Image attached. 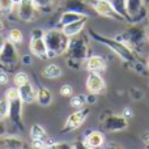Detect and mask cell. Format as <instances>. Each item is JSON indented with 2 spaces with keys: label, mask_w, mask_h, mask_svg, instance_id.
<instances>
[{
  "label": "cell",
  "mask_w": 149,
  "mask_h": 149,
  "mask_svg": "<svg viewBox=\"0 0 149 149\" xmlns=\"http://www.w3.org/2000/svg\"><path fill=\"white\" fill-rule=\"evenodd\" d=\"M65 55H67L68 67L79 70L81 64L89 56V46H88L85 37L79 34V36L70 38V43H68Z\"/></svg>",
  "instance_id": "1"
},
{
  "label": "cell",
  "mask_w": 149,
  "mask_h": 149,
  "mask_svg": "<svg viewBox=\"0 0 149 149\" xmlns=\"http://www.w3.org/2000/svg\"><path fill=\"white\" fill-rule=\"evenodd\" d=\"M45 42L47 47V59H52L65 54L70 38L63 33L62 29H50L45 31Z\"/></svg>",
  "instance_id": "2"
},
{
  "label": "cell",
  "mask_w": 149,
  "mask_h": 149,
  "mask_svg": "<svg viewBox=\"0 0 149 149\" xmlns=\"http://www.w3.org/2000/svg\"><path fill=\"white\" fill-rule=\"evenodd\" d=\"M89 34H90V37H93V38L95 39V41H98L100 43L107 46L109 49H110L113 52H115L122 60H124V62H127V63H135L136 62L134 50L130 49L126 43L118 41L116 38H110V37L101 36V34H98V33H94L93 30H90Z\"/></svg>",
  "instance_id": "3"
},
{
  "label": "cell",
  "mask_w": 149,
  "mask_h": 149,
  "mask_svg": "<svg viewBox=\"0 0 149 149\" xmlns=\"http://www.w3.org/2000/svg\"><path fill=\"white\" fill-rule=\"evenodd\" d=\"M5 98L8 101V118L16 124L20 130H24L22 124V105L17 86L8 88L5 90Z\"/></svg>",
  "instance_id": "4"
},
{
  "label": "cell",
  "mask_w": 149,
  "mask_h": 149,
  "mask_svg": "<svg viewBox=\"0 0 149 149\" xmlns=\"http://www.w3.org/2000/svg\"><path fill=\"white\" fill-rule=\"evenodd\" d=\"M118 41L126 43L131 50L139 49L144 45L145 39H147V30L144 26L139 25L136 22H132V25H130L120 36L115 37Z\"/></svg>",
  "instance_id": "5"
},
{
  "label": "cell",
  "mask_w": 149,
  "mask_h": 149,
  "mask_svg": "<svg viewBox=\"0 0 149 149\" xmlns=\"http://www.w3.org/2000/svg\"><path fill=\"white\" fill-rule=\"evenodd\" d=\"M29 50L31 55L39 58V59H47V47L45 42V31L43 29H34L31 31L30 42H29Z\"/></svg>",
  "instance_id": "6"
},
{
  "label": "cell",
  "mask_w": 149,
  "mask_h": 149,
  "mask_svg": "<svg viewBox=\"0 0 149 149\" xmlns=\"http://www.w3.org/2000/svg\"><path fill=\"white\" fill-rule=\"evenodd\" d=\"M18 63V51L16 45L7 39L3 50L0 51V67L5 70H12Z\"/></svg>",
  "instance_id": "7"
},
{
  "label": "cell",
  "mask_w": 149,
  "mask_h": 149,
  "mask_svg": "<svg viewBox=\"0 0 149 149\" xmlns=\"http://www.w3.org/2000/svg\"><path fill=\"white\" fill-rule=\"evenodd\" d=\"M89 109L88 107H81V109H76L72 114H70L65 120L64 126L62 128V132H71L74 130L80 128L84 124V122L88 119L89 116Z\"/></svg>",
  "instance_id": "8"
},
{
  "label": "cell",
  "mask_w": 149,
  "mask_h": 149,
  "mask_svg": "<svg viewBox=\"0 0 149 149\" xmlns=\"http://www.w3.org/2000/svg\"><path fill=\"white\" fill-rule=\"evenodd\" d=\"M102 127L107 132H120L128 128V119L123 114H109L103 118Z\"/></svg>",
  "instance_id": "9"
},
{
  "label": "cell",
  "mask_w": 149,
  "mask_h": 149,
  "mask_svg": "<svg viewBox=\"0 0 149 149\" xmlns=\"http://www.w3.org/2000/svg\"><path fill=\"white\" fill-rule=\"evenodd\" d=\"M86 90L92 94H102L103 92H106V82L103 80V77L101 76L98 72H89L86 77Z\"/></svg>",
  "instance_id": "10"
},
{
  "label": "cell",
  "mask_w": 149,
  "mask_h": 149,
  "mask_svg": "<svg viewBox=\"0 0 149 149\" xmlns=\"http://www.w3.org/2000/svg\"><path fill=\"white\" fill-rule=\"evenodd\" d=\"M92 7L100 16L111 18V20H123V18L114 10V8L111 7L109 0H93Z\"/></svg>",
  "instance_id": "11"
},
{
  "label": "cell",
  "mask_w": 149,
  "mask_h": 149,
  "mask_svg": "<svg viewBox=\"0 0 149 149\" xmlns=\"http://www.w3.org/2000/svg\"><path fill=\"white\" fill-rule=\"evenodd\" d=\"M36 7L33 0H20L17 7V15L24 22H31L36 17Z\"/></svg>",
  "instance_id": "12"
},
{
  "label": "cell",
  "mask_w": 149,
  "mask_h": 149,
  "mask_svg": "<svg viewBox=\"0 0 149 149\" xmlns=\"http://www.w3.org/2000/svg\"><path fill=\"white\" fill-rule=\"evenodd\" d=\"M127 10L131 16L132 22H137L148 16V12L144 8V0H127Z\"/></svg>",
  "instance_id": "13"
},
{
  "label": "cell",
  "mask_w": 149,
  "mask_h": 149,
  "mask_svg": "<svg viewBox=\"0 0 149 149\" xmlns=\"http://www.w3.org/2000/svg\"><path fill=\"white\" fill-rule=\"evenodd\" d=\"M0 149H28V144L18 136L5 135L0 137Z\"/></svg>",
  "instance_id": "14"
},
{
  "label": "cell",
  "mask_w": 149,
  "mask_h": 149,
  "mask_svg": "<svg viewBox=\"0 0 149 149\" xmlns=\"http://www.w3.org/2000/svg\"><path fill=\"white\" fill-rule=\"evenodd\" d=\"M62 8H63V12L64 10L77 12L89 17V15H88V3L85 0H63Z\"/></svg>",
  "instance_id": "15"
},
{
  "label": "cell",
  "mask_w": 149,
  "mask_h": 149,
  "mask_svg": "<svg viewBox=\"0 0 149 149\" xmlns=\"http://www.w3.org/2000/svg\"><path fill=\"white\" fill-rule=\"evenodd\" d=\"M85 68H86L89 72H103V71L106 70V67H107V64H106V60L103 59L102 56H100V55H90V56H88V59L85 60Z\"/></svg>",
  "instance_id": "16"
},
{
  "label": "cell",
  "mask_w": 149,
  "mask_h": 149,
  "mask_svg": "<svg viewBox=\"0 0 149 149\" xmlns=\"http://www.w3.org/2000/svg\"><path fill=\"white\" fill-rule=\"evenodd\" d=\"M86 22H88V17L73 21V22L62 26V31L68 37V38H72V37H76V36H79V34H81V31L84 30Z\"/></svg>",
  "instance_id": "17"
},
{
  "label": "cell",
  "mask_w": 149,
  "mask_h": 149,
  "mask_svg": "<svg viewBox=\"0 0 149 149\" xmlns=\"http://www.w3.org/2000/svg\"><path fill=\"white\" fill-rule=\"evenodd\" d=\"M18 93H20V98L24 103H33L36 102V97H37V90L34 88V85L30 81L26 84L21 85L17 88Z\"/></svg>",
  "instance_id": "18"
},
{
  "label": "cell",
  "mask_w": 149,
  "mask_h": 149,
  "mask_svg": "<svg viewBox=\"0 0 149 149\" xmlns=\"http://www.w3.org/2000/svg\"><path fill=\"white\" fill-rule=\"evenodd\" d=\"M84 141L90 149H100L105 144V136L101 131H90L84 137Z\"/></svg>",
  "instance_id": "19"
},
{
  "label": "cell",
  "mask_w": 149,
  "mask_h": 149,
  "mask_svg": "<svg viewBox=\"0 0 149 149\" xmlns=\"http://www.w3.org/2000/svg\"><path fill=\"white\" fill-rule=\"evenodd\" d=\"M52 93L50 89L45 86H41L39 89H37V97H36V102L38 103L39 106H43V107H47L52 103Z\"/></svg>",
  "instance_id": "20"
},
{
  "label": "cell",
  "mask_w": 149,
  "mask_h": 149,
  "mask_svg": "<svg viewBox=\"0 0 149 149\" xmlns=\"http://www.w3.org/2000/svg\"><path fill=\"white\" fill-rule=\"evenodd\" d=\"M109 1H110L111 7L114 8V10L123 20H128L130 22H132L131 16L128 15V10H127V0H109Z\"/></svg>",
  "instance_id": "21"
},
{
  "label": "cell",
  "mask_w": 149,
  "mask_h": 149,
  "mask_svg": "<svg viewBox=\"0 0 149 149\" xmlns=\"http://www.w3.org/2000/svg\"><path fill=\"white\" fill-rule=\"evenodd\" d=\"M63 74V71L60 68V65L55 64V63H51V64H47L46 67L43 68L42 71V76L46 77V79H50V80H54V79H58Z\"/></svg>",
  "instance_id": "22"
},
{
  "label": "cell",
  "mask_w": 149,
  "mask_h": 149,
  "mask_svg": "<svg viewBox=\"0 0 149 149\" xmlns=\"http://www.w3.org/2000/svg\"><path fill=\"white\" fill-rule=\"evenodd\" d=\"M84 17H88V16L81 15V13H77V12L64 10L59 17V25L64 26V25H67V24H71V22H73V21H77V20H81V18H84Z\"/></svg>",
  "instance_id": "23"
},
{
  "label": "cell",
  "mask_w": 149,
  "mask_h": 149,
  "mask_svg": "<svg viewBox=\"0 0 149 149\" xmlns=\"http://www.w3.org/2000/svg\"><path fill=\"white\" fill-rule=\"evenodd\" d=\"M30 136H31V140H46L47 132L41 124L34 123L30 128Z\"/></svg>",
  "instance_id": "24"
},
{
  "label": "cell",
  "mask_w": 149,
  "mask_h": 149,
  "mask_svg": "<svg viewBox=\"0 0 149 149\" xmlns=\"http://www.w3.org/2000/svg\"><path fill=\"white\" fill-rule=\"evenodd\" d=\"M88 103V94H74L71 97V101H70V105L72 106L73 109H81V107H85V105Z\"/></svg>",
  "instance_id": "25"
},
{
  "label": "cell",
  "mask_w": 149,
  "mask_h": 149,
  "mask_svg": "<svg viewBox=\"0 0 149 149\" xmlns=\"http://www.w3.org/2000/svg\"><path fill=\"white\" fill-rule=\"evenodd\" d=\"M33 3L36 9L43 13H50L54 7V0H33Z\"/></svg>",
  "instance_id": "26"
},
{
  "label": "cell",
  "mask_w": 149,
  "mask_h": 149,
  "mask_svg": "<svg viewBox=\"0 0 149 149\" xmlns=\"http://www.w3.org/2000/svg\"><path fill=\"white\" fill-rule=\"evenodd\" d=\"M8 41L12 42V43H15V45L21 43V42L24 41V34H22V31H21L20 29H17V28L10 29L9 34H8Z\"/></svg>",
  "instance_id": "27"
},
{
  "label": "cell",
  "mask_w": 149,
  "mask_h": 149,
  "mask_svg": "<svg viewBox=\"0 0 149 149\" xmlns=\"http://www.w3.org/2000/svg\"><path fill=\"white\" fill-rule=\"evenodd\" d=\"M43 149H73V145L70 141H54L50 144L46 143Z\"/></svg>",
  "instance_id": "28"
},
{
  "label": "cell",
  "mask_w": 149,
  "mask_h": 149,
  "mask_svg": "<svg viewBox=\"0 0 149 149\" xmlns=\"http://www.w3.org/2000/svg\"><path fill=\"white\" fill-rule=\"evenodd\" d=\"M30 81V79H29V74L26 72H17L13 76V82H15L16 86H21V85L26 84V82Z\"/></svg>",
  "instance_id": "29"
},
{
  "label": "cell",
  "mask_w": 149,
  "mask_h": 149,
  "mask_svg": "<svg viewBox=\"0 0 149 149\" xmlns=\"http://www.w3.org/2000/svg\"><path fill=\"white\" fill-rule=\"evenodd\" d=\"M15 7L13 0H0V12L1 13H9Z\"/></svg>",
  "instance_id": "30"
},
{
  "label": "cell",
  "mask_w": 149,
  "mask_h": 149,
  "mask_svg": "<svg viewBox=\"0 0 149 149\" xmlns=\"http://www.w3.org/2000/svg\"><path fill=\"white\" fill-rule=\"evenodd\" d=\"M60 95H63V97H72L73 95V88L72 85L70 84H64L60 86V90H59Z\"/></svg>",
  "instance_id": "31"
},
{
  "label": "cell",
  "mask_w": 149,
  "mask_h": 149,
  "mask_svg": "<svg viewBox=\"0 0 149 149\" xmlns=\"http://www.w3.org/2000/svg\"><path fill=\"white\" fill-rule=\"evenodd\" d=\"M8 116V101L7 98L0 100V119H4Z\"/></svg>",
  "instance_id": "32"
},
{
  "label": "cell",
  "mask_w": 149,
  "mask_h": 149,
  "mask_svg": "<svg viewBox=\"0 0 149 149\" xmlns=\"http://www.w3.org/2000/svg\"><path fill=\"white\" fill-rule=\"evenodd\" d=\"M46 145V140H31L30 147L33 149H43Z\"/></svg>",
  "instance_id": "33"
},
{
  "label": "cell",
  "mask_w": 149,
  "mask_h": 149,
  "mask_svg": "<svg viewBox=\"0 0 149 149\" xmlns=\"http://www.w3.org/2000/svg\"><path fill=\"white\" fill-rule=\"evenodd\" d=\"M72 145H73V149H90L86 144H85L84 139L76 140V141H73V143H72Z\"/></svg>",
  "instance_id": "34"
},
{
  "label": "cell",
  "mask_w": 149,
  "mask_h": 149,
  "mask_svg": "<svg viewBox=\"0 0 149 149\" xmlns=\"http://www.w3.org/2000/svg\"><path fill=\"white\" fill-rule=\"evenodd\" d=\"M9 82V76L5 71H0V85H7Z\"/></svg>",
  "instance_id": "35"
},
{
  "label": "cell",
  "mask_w": 149,
  "mask_h": 149,
  "mask_svg": "<svg viewBox=\"0 0 149 149\" xmlns=\"http://www.w3.org/2000/svg\"><path fill=\"white\" fill-rule=\"evenodd\" d=\"M8 132V128H7V124H5L4 119H0V137L5 136Z\"/></svg>",
  "instance_id": "36"
},
{
  "label": "cell",
  "mask_w": 149,
  "mask_h": 149,
  "mask_svg": "<svg viewBox=\"0 0 149 149\" xmlns=\"http://www.w3.org/2000/svg\"><path fill=\"white\" fill-rule=\"evenodd\" d=\"M122 114H123V115L126 116V118L128 119V120L132 118V116H134V113H132V110H131V109H130V107L124 109V110H123V113H122Z\"/></svg>",
  "instance_id": "37"
},
{
  "label": "cell",
  "mask_w": 149,
  "mask_h": 149,
  "mask_svg": "<svg viewBox=\"0 0 149 149\" xmlns=\"http://www.w3.org/2000/svg\"><path fill=\"white\" fill-rule=\"evenodd\" d=\"M22 64L25 65H29L31 63V55H22V59H21Z\"/></svg>",
  "instance_id": "38"
},
{
  "label": "cell",
  "mask_w": 149,
  "mask_h": 149,
  "mask_svg": "<svg viewBox=\"0 0 149 149\" xmlns=\"http://www.w3.org/2000/svg\"><path fill=\"white\" fill-rule=\"evenodd\" d=\"M5 41H7V39H5L4 37L1 36V34H0V51H1V50H3V47H4V45H5Z\"/></svg>",
  "instance_id": "39"
},
{
  "label": "cell",
  "mask_w": 149,
  "mask_h": 149,
  "mask_svg": "<svg viewBox=\"0 0 149 149\" xmlns=\"http://www.w3.org/2000/svg\"><path fill=\"white\" fill-rule=\"evenodd\" d=\"M107 149H123V148L119 147L118 144H110V145L107 147Z\"/></svg>",
  "instance_id": "40"
},
{
  "label": "cell",
  "mask_w": 149,
  "mask_h": 149,
  "mask_svg": "<svg viewBox=\"0 0 149 149\" xmlns=\"http://www.w3.org/2000/svg\"><path fill=\"white\" fill-rule=\"evenodd\" d=\"M3 29H4V24H3V20H1V17H0V33H1Z\"/></svg>",
  "instance_id": "41"
},
{
  "label": "cell",
  "mask_w": 149,
  "mask_h": 149,
  "mask_svg": "<svg viewBox=\"0 0 149 149\" xmlns=\"http://www.w3.org/2000/svg\"><path fill=\"white\" fill-rule=\"evenodd\" d=\"M145 65H147V70L149 71V58H148V60H147V64H145Z\"/></svg>",
  "instance_id": "42"
},
{
  "label": "cell",
  "mask_w": 149,
  "mask_h": 149,
  "mask_svg": "<svg viewBox=\"0 0 149 149\" xmlns=\"http://www.w3.org/2000/svg\"><path fill=\"white\" fill-rule=\"evenodd\" d=\"M13 1H15V4H18V3H20V0H13Z\"/></svg>",
  "instance_id": "43"
},
{
  "label": "cell",
  "mask_w": 149,
  "mask_h": 149,
  "mask_svg": "<svg viewBox=\"0 0 149 149\" xmlns=\"http://www.w3.org/2000/svg\"><path fill=\"white\" fill-rule=\"evenodd\" d=\"M148 22H149V10H148Z\"/></svg>",
  "instance_id": "44"
}]
</instances>
